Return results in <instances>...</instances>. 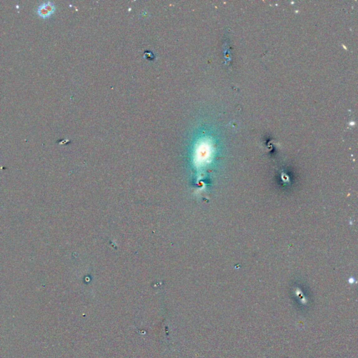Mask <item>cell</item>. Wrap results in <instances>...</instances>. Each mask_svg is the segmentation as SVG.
Returning <instances> with one entry per match:
<instances>
[{
	"label": "cell",
	"mask_w": 358,
	"mask_h": 358,
	"mask_svg": "<svg viewBox=\"0 0 358 358\" xmlns=\"http://www.w3.org/2000/svg\"><path fill=\"white\" fill-rule=\"evenodd\" d=\"M51 7V6H49V5L46 6V5L45 7H41L40 11H39L41 15L45 16H47L48 14L50 13L52 11Z\"/></svg>",
	"instance_id": "6da1fadb"
}]
</instances>
